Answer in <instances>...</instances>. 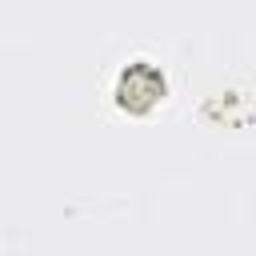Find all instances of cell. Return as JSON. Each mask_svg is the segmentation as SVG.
<instances>
[{"label": "cell", "instance_id": "1", "mask_svg": "<svg viewBox=\"0 0 256 256\" xmlns=\"http://www.w3.org/2000/svg\"><path fill=\"white\" fill-rule=\"evenodd\" d=\"M116 96H120L124 108H132V112H148V108L164 96V76H160L152 64H132V68L120 76Z\"/></svg>", "mask_w": 256, "mask_h": 256}]
</instances>
